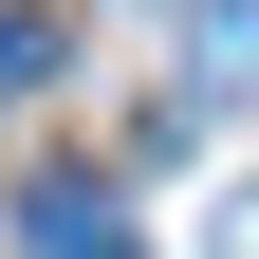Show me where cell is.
<instances>
[{"label":"cell","instance_id":"obj_1","mask_svg":"<svg viewBox=\"0 0 259 259\" xmlns=\"http://www.w3.org/2000/svg\"><path fill=\"white\" fill-rule=\"evenodd\" d=\"M19 259H148V241H130V204L93 167H56V185H19Z\"/></svg>","mask_w":259,"mask_h":259},{"label":"cell","instance_id":"obj_2","mask_svg":"<svg viewBox=\"0 0 259 259\" xmlns=\"http://www.w3.org/2000/svg\"><path fill=\"white\" fill-rule=\"evenodd\" d=\"M204 93H259V0H204Z\"/></svg>","mask_w":259,"mask_h":259},{"label":"cell","instance_id":"obj_3","mask_svg":"<svg viewBox=\"0 0 259 259\" xmlns=\"http://www.w3.org/2000/svg\"><path fill=\"white\" fill-rule=\"evenodd\" d=\"M19 93H56V19H19V0H0V111H19Z\"/></svg>","mask_w":259,"mask_h":259},{"label":"cell","instance_id":"obj_4","mask_svg":"<svg viewBox=\"0 0 259 259\" xmlns=\"http://www.w3.org/2000/svg\"><path fill=\"white\" fill-rule=\"evenodd\" d=\"M222 259H259V222H222Z\"/></svg>","mask_w":259,"mask_h":259}]
</instances>
